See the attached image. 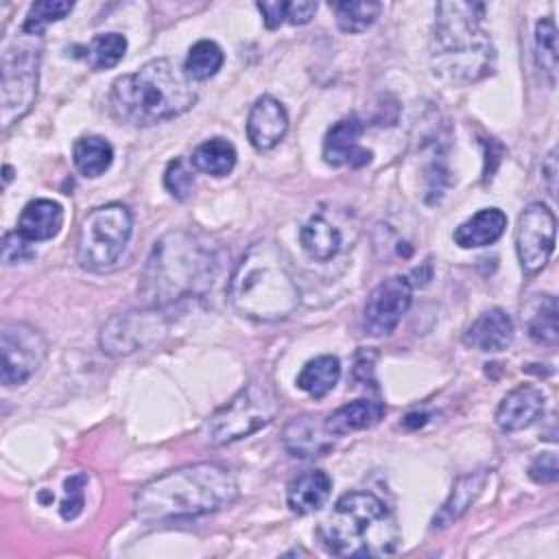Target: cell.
<instances>
[{
  "instance_id": "obj_10",
  "label": "cell",
  "mask_w": 559,
  "mask_h": 559,
  "mask_svg": "<svg viewBox=\"0 0 559 559\" xmlns=\"http://www.w3.org/2000/svg\"><path fill=\"white\" fill-rule=\"evenodd\" d=\"M46 354H48V341L37 328L24 321L4 323L0 332L2 384L4 386L24 384L41 367Z\"/></svg>"
},
{
  "instance_id": "obj_24",
  "label": "cell",
  "mask_w": 559,
  "mask_h": 559,
  "mask_svg": "<svg viewBox=\"0 0 559 559\" xmlns=\"http://www.w3.org/2000/svg\"><path fill=\"white\" fill-rule=\"evenodd\" d=\"M299 240L304 251L317 262L332 260L343 247L341 229L323 214H314L308 218V223L299 229Z\"/></svg>"
},
{
  "instance_id": "obj_23",
  "label": "cell",
  "mask_w": 559,
  "mask_h": 559,
  "mask_svg": "<svg viewBox=\"0 0 559 559\" xmlns=\"http://www.w3.org/2000/svg\"><path fill=\"white\" fill-rule=\"evenodd\" d=\"M487 483V472H472L467 476H461L448 500L443 502V507L439 509V513L432 518V528H445L450 524H454L459 518H463L467 513V509L476 502V498L480 496V491L485 489Z\"/></svg>"
},
{
  "instance_id": "obj_17",
  "label": "cell",
  "mask_w": 559,
  "mask_h": 559,
  "mask_svg": "<svg viewBox=\"0 0 559 559\" xmlns=\"http://www.w3.org/2000/svg\"><path fill=\"white\" fill-rule=\"evenodd\" d=\"M513 338V321L502 308L483 312L463 334V343L478 352H502Z\"/></svg>"
},
{
  "instance_id": "obj_36",
  "label": "cell",
  "mask_w": 559,
  "mask_h": 559,
  "mask_svg": "<svg viewBox=\"0 0 559 559\" xmlns=\"http://www.w3.org/2000/svg\"><path fill=\"white\" fill-rule=\"evenodd\" d=\"M528 476L539 483V485H550L559 478V465H557V454L555 452H544L533 459L528 467Z\"/></svg>"
},
{
  "instance_id": "obj_4",
  "label": "cell",
  "mask_w": 559,
  "mask_h": 559,
  "mask_svg": "<svg viewBox=\"0 0 559 559\" xmlns=\"http://www.w3.org/2000/svg\"><path fill=\"white\" fill-rule=\"evenodd\" d=\"M197 103L194 81L170 59L146 61L131 74L114 81L111 114L127 124L151 127L188 111Z\"/></svg>"
},
{
  "instance_id": "obj_7",
  "label": "cell",
  "mask_w": 559,
  "mask_h": 559,
  "mask_svg": "<svg viewBox=\"0 0 559 559\" xmlns=\"http://www.w3.org/2000/svg\"><path fill=\"white\" fill-rule=\"evenodd\" d=\"M280 400L271 382L258 378L247 382L227 404L205 421V437L214 445L240 441L275 419Z\"/></svg>"
},
{
  "instance_id": "obj_13",
  "label": "cell",
  "mask_w": 559,
  "mask_h": 559,
  "mask_svg": "<svg viewBox=\"0 0 559 559\" xmlns=\"http://www.w3.org/2000/svg\"><path fill=\"white\" fill-rule=\"evenodd\" d=\"M413 301V286L408 277L393 275L380 282L367 297L362 312V330L369 336L391 334Z\"/></svg>"
},
{
  "instance_id": "obj_18",
  "label": "cell",
  "mask_w": 559,
  "mask_h": 559,
  "mask_svg": "<svg viewBox=\"0 0 559 559\" xmlns=\"http://www.w3.org/2000/svg\"><path fill=\"white\" fill-rule=\"evenodd\" d=\"M63 225V207L52 199H33L17 218V234L28 242L50 240Z\"/></svg>"
},
{
  "instance_id": "obj_11",
  "label": "cell",
  "mask_w": 559,
  "mask_h": 559,
  "mask_svg": "<svg viewBox=\"0 0 559 559\" xmlns=\"http://www.w3.org/2000/svg\"><path fill=\"white\" fill-rule=\"evenodd\" d=\"M557 221L548 205L531 203L518 216L515 251L520 266L526 275H535L546 266L555 249Z\"/></svg>"
},
{
  "instance_id": "obj_34",
  "label": "cell",
  "mask_w": 559,
  "mask_h": 559,
  "mask_svg": "<svg viewBox=\"0 0 559 559\" xmlns=\"http://www.w3.org/2000/svg\"><path fill=\"white\" fill-rule=\"evenodd\" d=\"M164 186L175 199H179V201L188 199V194L194 188V175L183 157H175L168 162V166L164 170Z\"/></svg>"
},
{
  "instance_id": "obj_40",
  "label": "cell",
  "mask_w": 559,
  "mask_h": 559,
  "mask_svg": "<svg viewBox=\"0 0 559 559\" xmlns=\"http://www.w3.org/2000/svg\"><path fill=\"white\" fill-rule=\"evenodd\" d=\"M542 173H544V179L548 183V192L555 197L557 194V148H552L548 155H546V162L542 166Z\"/></svg>"
},
{
  "instance_id": "obj_1",
  "label": "cell",
  "mask_w": 559,
  "mask_h": 559,
  "mask_svg": "<svg viewBox=\"0 0 559 559\" xmlns=\"http://www.w3.org/2000/svg\"><path fill=\"white\" fill-rule=\"evenodd\" d=\"M221 269L218 247L199 231L173 229L155 240L138 284L151 308L205 295Z\"/></svg>"
},
{
  "instance_id": "obj_8",
  "label": "cell",
  "mask_w": 559,
  "mask_h": 559,
  "mask_svg": "<svg viewBox=\"0 0 559 559\" xmlns=\"http://www.w3.org/2000/svg\"><path fill=\"white\" fill-rule=\"evenodd\" d=\"M133 216L122 203H107L92 210L76 236V262L92 273L109 271L129 245Z\"/></svg>"
},
{
  "instance_id": "obj_15",
  "label": "cell",
  "mask_w": 559,
  "mask_h": 559,
  "mask_svg": "<svg viewBox=\"0 0 559 559\" xmlns=\"http://www.w3.org/2000/svg\"><path fill=\"white\" fill-rule=\"evenodd\" d=\"M288 129V114L284 105L264 94L260 96L247 118V138L258 151H271L280 144V140L286 135Z\"/></svg>"
},
{
  "instance_id": "obj_38",
  "label": "cell",
  "mask_w": 559,
  "mask_h": 559,
  "mask_svg": "<svg viewBox=\"0 0 559 559\" xmlns=\"http://www.w3.org/2000/svg\"><path fill=\"white\" fill-rule=\"evenodd\" d=\"M314 13H317V2H312V0L286 2V22H290L295 26L310 22Z\"/></svg>"
},
{
  "instance_id": "obj_22",
  "label": "cell",
  "mask_w": 559,
  "mask_h": 559,
  "mask_svg": "<svg viewBox=\"0 0 559 559\" xmlns=\"http://www.w3.org/2000/svg\"><path fill=\"white\" fill-rule=\"evenodd\" d=\"M384 404L378 400H354L338 406L332 415L323 419V426L330 435L341 437L356 430H365L376 426L384 417Z\"/></svg>"
},
{
  "instance_id": "obj_30",
  "label": "cell",
  "mask_w": 559,
  "mask_h": 559,
  "mask_svg": "<svg viewBox=\"0 0 559 559\" xmlns=\"http://www.w3.org/2000/svg\"><path fill=\"white\" fill-rule=\"evenodd\" d=\"M223 50L216 41L212 39H201L197 41L183 63V72L192 79V81H207L212 79L221 66H223Z\"/></svg>"
},
{
  "instance_id": "obj_28",
  "label": "cell",
  "mask_w": 559,
  "mask_h": 559,
  "mask_svg": "<svg viewBox=\"0 0 559 559\" xmlns=\"http://www.w3.org/2000/svg\"><path fill=\"white\" fill-rule=\"evenodd\" d=\"M334 15H336V24L343 33H362L367 31L376 17L380 15L382 4L373 2V0H341V2H332L330 4Z\"/></svg>"
},
{
  "instance_id": "obj_14",
  "label": "cell",
  "mask_w": 559,
  "mask_h": 559,
  "mask_svg": "<svg viewBox=\"0 0 559 559\" xmlns=\"http://www.w3.org/2000/svg\"><path fill=\"white\" fill-rule=\"evenodd\" d=\"M365 127L358 116H347L332 124L323 140V159L330 166L360 168L371 162V151L360 144Z\"/></svg>"
},
{
  "instance_id": "obj_26",
  "label": "cell",
  "mask_w": 559,
  "mask_h": 559,
  "mask_svg": "<svg viewBox=\"0 0 559 559\" xmlns=\"http://www.w3.org/2000/svg\"><path fill=\"white\" fill-rule=\"evenodd\" d=\"M114 159L111 144L100 135H83L74 142L72 148V162L76 170L85 177H100Z\"/></svg>"
},
{
  "instance_id": "obj_16",
  "label": "cell",
  "mask_w": 559,
  "mask_h": 559,
  "mask_svg": "<svg viewBox=\"0 0 559 559\" xmlns=\"http://www.w3.org/2000/svg\"><path fill=\"white\" fill-rule=\"evenodd\" d=\"M546 395L533 384H522L507 393L496 408V424L504 432H518L544 415Z\"/></svg>"
},
{
  "instance_id": "obj_12",
  "label": "cell",
  "mask_w": 559,
  "mask_h": 559,
  "mask_svg": "<svg viewBox=\"0 0 559 559\" xmlns=\"http://www.w3.org/2000/svg\"><path fill=\"white\" fill-rule=\"evenodd\" d=\"M164 319L155 310H129L111 317L100 330V347L111 356L133 354L157 341Z\"/></svg>"
},
{
  "instance_id": "obj_29",
  "label": "cell",
  "mask_w": 559,
  "mask_h": 559,
  "mask_svg": "<svg viewBox=\"0 0 559 559\" xmlns=\"http://www.w3.org/2000/svg\"><path fill=\"white\" fill-rule=\"evenodd\" d=\"M127 52V37L120 33H98L85 48V61L92 70H109Z\"/></svg>"
},
{
  "instance_id": "obj_41",
  "label": "cell",
  "mask_w": 559,
  "mask_h": 559,
  "mask_svg": "<svg viewBox=\"0 0 559 559\" xmlns=\"http://www.w3.org/2000/svg\"><path fill=\"white\" fill-rule=\"evenodd\" d=\"M9 179H11V168L4 166V181H9Z\"/></svg>"
},
{
  "instance_id": "obj_20",
  "label": "cell",
  "mask_w": 559,
  "mask_h": 559,
  "mask_svg": "<svg viewBox=\"0 0 559 559\" xmlns=\"http://www.w3.org/2000/svg\"><path fill=\"white\" fill-rule=\"evenodd\" d=\"M332 480L323 469H308L290 480L286 491V502L290 511L306 515L314 513L330 500Z\"/></svg>"
},
{
  "instance_id": "obj_2",
  "label": "cell",
  "mask_w": 559,
  "mask_h": 559,
  "mask_svg": "<svg viewBox=\"0 0 559 559\" xmlns=\"http://www.w3.org/2000/svg\"><path fill=\"white\" fill-rule=\"evenodd\" d=\"M236 498L238 483L229 467L194 463L142 485L133 496V511L144 522H166L221 511Z\"/></svg>"
},
{
  "instance_id": "obj_5",
  "label": "cell",
  "mask_w": 559,
  "mask_h": 559,
  "mask_svg": "<svg viewBox=\"0 0 559 559\" xmlns=\"http://www.w3.org/2000/svg\"><path fill=\"white\" fill-rule=\"evenodd\" d=\"M227 297L236 312L253 321H280L299 306V288L273 240H255L238 260Z\"/></svg>"
},
{
  "instance_id": "obj_25",
  "label": "cell",
  "mask_w": 559,
  "mask_h": 559,
  "mask_svg": "<svg viewBox=\"0 0 559 559\" xmlns=\"http://www.w3.org/2000/svg\"><path fill=\"white\" fill-rule=\"evenodd\" d=\"M338 378H341L338 358L323 354L304 365V369L297 376V386L306 391L310 397L321 400L336 386Z\"/></svg>"
},
{
  "instance_id": "obj_39",
  "label": "cell",
  "mask_w": 559,
  "mask_h": 559,
  "mask_svg": "<svg viewBox=\"0 0 559 559\" xmlns=\"http://www.w3.org/2000/svg\"><path fill=\"white\" fill-rule=\"evenodd\" d=\"M258 9L264 17L266 28H277L280 24L286 22V2L284 0H273V2H258Z\"/></svg>"
},
{
  "instance_id": "obj_3",
  "label": "cell",
  "mask_w": 559,
  "mask_h": 559,
  "mask_svg": "<svg viewBox=\"0 0 559 559\" xmlns=\"http://www.w3.org/2000/svg\"><path fill=\"white\" fill-rule=\"evenodd\" d=\"M430 41L432 74L450 85H469L496 68V50L483 28L485 4L439 2Z\"/></svg>"
},
{
  "instance_id": "obj_19",
  "label": "cell",
  "mask_w": 559,
  "mask_h": 559,
  "mask_svg": "<svg viewBox=\"0 0 559 559\" xmlns=\"http://www.w3.org/2000/svg\"><path fill=\"white\" fill-rule=\"evenodd\" d=\"M332 435L325 430L323 421L314 417H295L286 424L282 441L290 456L297 459H314L323 456L332 448Z\"/></svg>"
},
{
  "instance_id": "obj_37",
  "label": "cell",
  "mask_w": 559,
  "mask_h": 559,
  "mask_svg": "<svg viewBox=\"0 0 559 559\" xmlns=\"http://www.w3.org/2000/svg\"><path fill=\"white\" fill-rule=\"evenodd\" d=\"M35 253L28 249V240H24L17 231H9L4 234V240H2V260L7 264L11 262H22V260H28L33 258Z\"/></svg>"
},
{
  "instance_id": "obj_9",
  "label": "cell",
  "mask_w": 559,
  "mask_h": 559,
  "mask_svg": "<svg viewBox=\"0 0 559 559\" xmlns=\"http://www.w3.org/2000/svg\"><path fill=\"white\" fill-rule=\"evenodd\" d=\"M39 48L35 44L15 39L2 52L0 81V122L2 131L22 120L37 98L39 83Z\"/></svg>"
},
{
  "instance_id": "obj_33",
  "label": "cell",
  "mask_w": 559,
  "mask_h": 559,
  "mask_svg": "<svg viewBox=\"0 0 559 559\" xmlns=\"http://www.w3.org/2000/svg\"><path fill=\"white\" fill-rule=\"evenodd\" d=\"M557 299L552 295H544L535 314L528 319V336L542 345H557L559 341V323H557Z\"/></svg>"
},
{
  "instance_id": "obj_35",
  "label": "cell",
  "mask_w": 559,
  "mask_h": 559,
  "mask_svg": "<svg viewBox=\"0 0 559 559\" xmlns=\"http://www.w3.org/2000/svg\"><path fill=\"white\" fill-rule=\"evenodd\" d=\"M83 487H85V474H72L66 480V496L59 507L63 520H74L83 511V504H85Z\"/></svg>"
},
{
  "instance_id": "obj_31",
  "label": "cell",
  "mask_w": 559,
  "mask_h": 559,
  "mask_svg": "<svg viewBox=\"0 0 559 559\" xmlns=\"http://www.w3.org/2000/svg\"><path fill=\"white\" fill-rule=\"evenodd\" d=\"M537 66L548 76L550 87L557 83V26L552 17H542L535 26Z\"/></svg>"
},
{
  "instance_id": "obj_6",
  "label": "cell",
  "mask_w": 559,
  "mask_h": 559,
  "mask_svg": "<svg viewBox=\"0 0 559 559\" xmlns=\"http://www.w3.org/2000/svg\"><path fill=\"white\" fill-rule=\"evenodd\" d=\"M319 535L323 546L338 557H386L402 542L393 511L371 491L341 496Z\"/></svg>"
},
{
  "instance_id": "obj_27",
  "label": "cell",
  "mask_w": 559,
  "mask_h": 559,
  "mask_svg": "<svg viewBox=\"0 0 559 559\" xmlns=\"http://www.w3.org/2000/svg\"><path fill=\"white\" fill-rule=\"evenodd\" d=\"M192 166L212 177H225L236 166V148L225 138H210L192 153Z\"/></svg>"
},
{
  "instance_id": "obj_21",
  "label": "cell",
  "mask_w": 559,
  "mask_h": 559,
  "mask_svg": "<svg viewBox=\"0 0 559 559\" xmlns=\"http://www.w3.org/2000/svg\"><path fill=\"white\" fill-rule=\"evenodd\" d=\"M507 229V214L500 207L478 210L454 229V242L461 249H478L496 242Z\"/></svg>"
},
{
  "instance_id": "obj_32",
  "label": "cell",
  "mask_w": 559,
  "mask_h": 559,
  "mask_svg": "<svg viewBox=\"0 0 559 559\" xmlns=\"http://www.w3.org/2000/svg\"><path fill=\"white\" fill-rule=\"evenodd\" d=\"M72 2L68 0H39V2H33L26 17H24V24H22V33L26 35H33V37H41L44 35V28L52 22H59L63 20L70 11H72Z\"/></svg>"
}]
</instances>
